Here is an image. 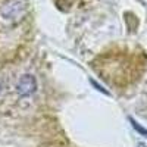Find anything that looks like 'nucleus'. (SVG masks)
<instances>
[{
    "label": "nucleus",
    "mask_w": 147,
    "mask_h": 147,
    "mask_svg": "<svg viewBox=\"0 0 147 147\" xmlns=\"http://www.w3.org/2000/svg\"><path fill=\"white\" fill-rule=\"evenodd\" d=\"M30 13L28 0H5L0 5V22L6 27H18Z\"/></svg>",
    "instance_id": "nucleus-1"
},
{
    "label": "nucleus",
    "mask_w": 147,
    "mask_h": 147,
    "mask_svg": "<svg viewBox=\"0 0 147 147\" xmlns=\"http://www.w3.org/2000/svg\"><path fill=\"white\" fill-rule=\"evenodd\" d=\"M37 90V81L34 78V75L31 74H25V75H22L16 84V91L19 96L22 97H27V96H31L34 94Z\"/></svg>",
    "instance_id": "nucleus-2"
},
{
    "label": "nucleus",
    "mask_w": 147,
    "mask_h": 147,
    "mask_svg": "<svg viewBox=\"0 0 147 147\" xmlns=\"http://www.w3.org/2000/svg\"><path fill=\"white\" fill-rule=\"evenodd\" d=\"M132 125H134V128H136V129H138L140 132H144V134H147V131H146L144 128H141V127L137 124V122H134V121H132Z\"/></svg>",
    "instance_id": "nucleus-3"
},
{
    "label": "nucleus",
    "mask_w": 147,
    "mask_h": 147,
    "mask_svg": "<svg viewBox=\"0 0 147 147\" xmlns=\"http://www.w3.org/2000/svg\"><path fill=\"white\" fill-rule=\"evenodd\" d=\"M138 147H146V146L144 144H138Z\"/></svg>",
    "instance_id": "nucleus-4"
}]
</instances>
